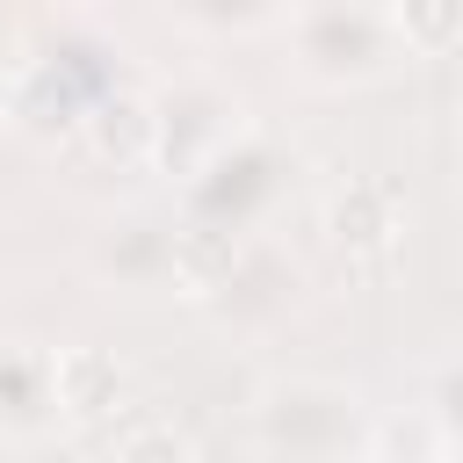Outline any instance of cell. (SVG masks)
<instances>
[{
    "mask_svg": "<svg viewBox=\"0 0 463 463\" xmlns=\"http://www.w3.org/2000/svg\"><path fill=\"white\" fill-rule=\"evenodd\" d=\"M116 463H195V449H188L174 427H137V434L116 449Z\"/></svg>",
    "mask_w": 463,
    "mask_h": 463,
    "instance_id": "cell-4",
    "label": "cell"
},
{
    "mask_svg": "<svg viewBox=\"0 0 463 463\" xmlns=\"http://www.w3.org/2000/svg\"><path fill=\"white\" fill-rule=\"evenodd\" d=\"M326 224H333V239H340L347 253H383L391 232H398V195H391L383 181H347V188L333 195Z\"/></svg>",
    "mask_w": 463,
    "mask_h": 463,
    "instance_id": "cell-1",
    "label": "cell"
},
{
    "mask_svg": "<svg viewBox=\"0 0 463 463\" xmlns=\"http://www.w3.org/2000/svg\"><path fill=\"white\" fill-rule=\"evenodd\" d=\"M51 391H58L65 412H101V405H116V362L101 347H58Z\"/></svg>",
    "mask_w": 463,
    "mask_h": 463,
    "instance_id": "cell-2",
    "label": "cell"
},
{
    "mask_svg": "<svg viewBox=\"0 0 463 463\" xmlns=\"http://www.w3.org/2000/svg\"><path fill=\"white\" fill-rule=\"evenodd\" d=\"M405 43H420V51H449L456 36H463V7L449 0V7H398V14H383Z\"/></svg>",
    "mask_w": 463,
    "mask_h": 463,
    "instance_id": "cell-3",
    "label": "cell"
}]
</instances>
